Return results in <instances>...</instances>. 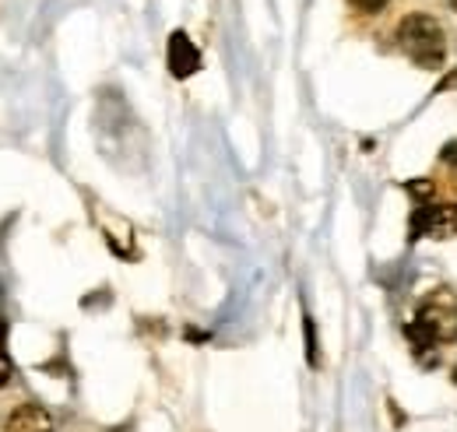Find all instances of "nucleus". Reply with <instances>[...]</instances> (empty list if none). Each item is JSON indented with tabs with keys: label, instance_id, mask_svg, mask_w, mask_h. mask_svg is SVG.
I'll use <instances>...</instances> for the list:
<instances>
[{
	"label": "nucleus",
	"instance_id": "20e7f679",
	"mask_svg": "<svg viewBox=\"0 0 457 432\" xmlns=\"http://www.w3.org/2000/svg\"><path fill=\"white\" fill-rule=\"evenodd\" d=\"M166 63H170V74L172 78H179V81L201 71V50L190 43V36H187V32H172L170 36Z\"/></svg>",
	"mask_w": 457,
	"mask_h": 432
},
{
	"label": "nucleus",
	"instance_id": "0eeeda50",
	"mask_svg": "<svg viewBox=\"0 0 457 432\" xmlns=\"http://www.w3.org/2000/svg\"><path fill=\"white\" fill-rule=\"evenodd\" d=\"M303 330H306V359H310V366H320V352H317V330H313V320H310V317H306Z\"/></svg>",
	"mask_w": 457,
	"mask_h": 432
},
{
	"label": "nucleus",
	"instance_id": "7ed1b4c3",
	"mask_svg": "<svg viewBox=\"0 0 457 432\" xmlns=\"http://www.w3.org/2000/svg\"><path fill=\"white\" fill-rule=\"evenodd\" d=\"M433 236V239H454L457 236V204H419L408 218V243Z\"/></svg>",
	"mask_w": 457,
	"mask_h": 432
},
{
	"label": "nucleus",
	"instance_id": "423d86ee",
	"mask_svg": "<svg viewBox=\"0 0 457 432\" xmlns=\"http://www.w3.org/2000/svg\"><path fill=\"white\" fill-rule=\"evenodd\" d=\"M404 190H408V194H411V197H415L419 204H433V194H436V183L422 176V179H408V183H404Z\"/></svg>",
	"mask_w": 457,
	"mask_h": 432
},
{
	"label": "nucleus",
	"instance_id": "1a4fd4ad",
	"mask_svg": "<svg viewBox=\"0 0 457 432\" xmlns=\"http://www.w3.org/2000/svg\"><path fill=\"white\" fill-rule=\"evenodd\" d=\"M355 11H362V14H377V11H384V4L387 0H348Z\"/></svg>",
	"mask_w": 457,
	"mask_h": 432
},
{
	"label": "nucleus",
	"instance_id": "f257e3e1",
	"mask_svg": "<svg viewBox=\"0 0 457 432\" xmlns=\"http://www.w3.org/2000/svg\"><path fill=\"white\" fill-rule=\"evenodd\" d=\"M404 337H408L411 352L422 355V362H426L429 352H436V345L454 341L457 310H454V303H451V295H433V299H426L422 310H419V317L404 327Z\"/></svg>",
	"mask_w": 457,
	"mask_h": 432
},
{
	"label": "nucleus",
	"instance_id": "ddd939ff",
	"mask_svg": "<svg viewBox=\"0 0 457 432\" xmlns=\"http://www.w3.org/2000/svg\"><path fill=\"white\" fill-rule=\"evenodd\" d=\"M451 377H454V383H457V366H454V373H451Z\"/></svg>",
	"mask_w": 457,
	"mask_h": 432
},
{
	"label": "nucleus",
	"instance_id": "39448f33",
	"mask_svg": "<svg viewBox=\"0 0 457 432\" xmlns=\"http://www.w3.org/2000/svg\"><path fill=\"white\" fill-rule=\"evenodd\" d=\"M4 432H54V415L43 404H21L11 411Z\"/></svg>",
	"mask_w": 457,
	"mask_h": 432
},
{
	"label": "nucleus",
	"instance_id": "9d476101",
	"mask_svg": "<svg viewBox=\"0 0 457 432\" xmlns=\"http://www.w3.org/2000/svg\"><path fill=\"white\" fill-rule=\"evenodd\" d=\"M444 162L451 165V179H454V190H457V145H447V152H444Z\"/></svg>",
	"mask_w": 457,
	"mask_h": 432
},
{
	"label": "nucleus",
	"instance_id": "6e6552de",
	"mask_svg": "<svg viewBox=\"0 0 457 432\" xmlns=\"http://www.w3.org/2000/svg\"><path fill=\"white\" fill-rule=\"evenodd\" d=\"M14 377V366H11V359H7V352H4V341H0V386H7Z\"/></svg>",
	"mask_w": 457,
	"mask_h": 432
},
{
	"label": "nucleus",
	"instance_id": "f03ea898",
	"mask_svg": "<svg viewBox=\"0 0 457 432\" xmlns=\"http://www.w3.org/2000/svg\"><path fill=\"white\" fill-rule=\"evenodd\" d=\"M398 46L426 71H440L447 56L444 25L433 14H404L398 25Z\"/></svg>",
	"mask_w": 457,
	"mask_h": 432
},
{
	"label": "nucleus",
	"instance_id": "f8f14e48",
	"mask_svg": "<svg viewBox=\"0 0 457 432\" xmlns=\"http://www.w3.org/2000/svg\"><path fill=\"white\" fill-rule=\"evenodd\" d=\"M4 330H7V327H4V320H0V341H4Z\"/></svg>",
	"mask_w": 457,
	"mask_h": 432
},
{
	"label": "nucleus",
	"instance_id": "9b49d317",
	"mask_svg": "<svg viewBox=\"0 0 457 432\" xmlns=\"http://www.w3.org/2000/svg\"><path fill=\"white\" fill-rule=\"evenodd\" d=\"M436 92H457V71H451V74L436 85Z\"/></svg>",
	"mask_w": 457,
	"mask_h": 432
},
{
	"label": "nucleus",
	"instance_id": "4468645a",
	"mask_svg": "<svg viewBox=\"0 0 457 432\" xmlns=\"http://www.w3.org/2000/svg\"><path fill=\"white\" fill-rule=\"evenodd\" d=\"M451 4H454V11H457V0H451Z\"/></svg>",
	"mask_w": 457,
	"mask_h": 432
}]
</instances>
